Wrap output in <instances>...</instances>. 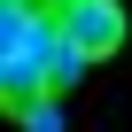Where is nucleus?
<instances>
[{
    "label": "nucleus",
    "mask_w": 132,
    "mask_h": 132,
    "mask_svg": "<svg viewBox=\"0 0 132 132\" xmlns=\"http://www.w3.org/2000/svg\"><path fill=\"white\" fill-rule=\"evenodd\" d=\"M62 39V0H0V117L23 124L47 101V54Z\"/></svg>",
    "instance_id": "nucleus-1"
},
{
    "label": "nucleus",
    "mask_w": 132,
    "mask_h": 132,
    "mask_svg": "<svg viewBox=\"0 0 132 132\" xmlns=\"http://www.w3.org/2000/svg\"><path fill=\"white\" fill-rule=\"evenodd\" d=\"M62 39L86 62H109L124 47V0H62Z\"/></svg>",
    "instance_id": "nucleus-2"
},
{
    "label": "nucleus",
    "mask_w": 132,
    "mask_h": 132,
    "mask_svg": "<svg viewBox=\"0 0 132 132\" xmlns=\"http://www.w3.org/2000/svg\"><path fill=\"white\" fill-rule=\"evenodd\" d=\"M86 70H93V62H86L70 39H54V54H47V101H70V93L86 86Z\"/></svg>",
    "instance_id": "nucleus-3"
},
{
    "label": "nucleus",
    "mask_w": 132,
    "mask_h": 132,
    "mask_svg": "<svg viewBox=\"0 0 132 132\" xmlns=\"http://www.w3.org/2000/svg\"><path fill=\"white\" fill-rule=\"evenodd\" d=\"M16 132H70V124H62V101H39V109H31Z\"/></svg>",
    "instance_id": "nucleus-4"
}]
</instances>
